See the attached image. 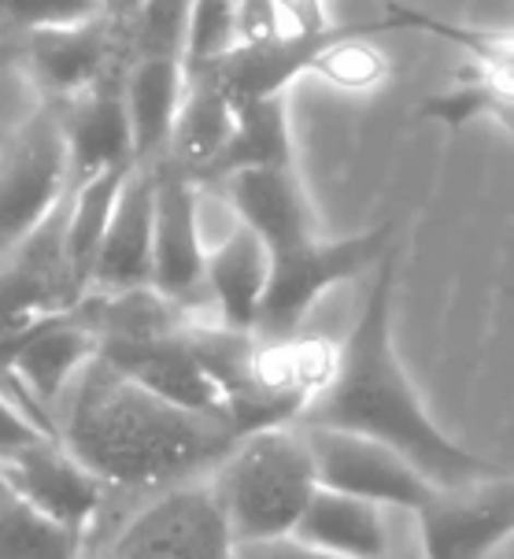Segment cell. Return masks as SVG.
Masks as SVG:
<instances>
[{"instance_id": "cell-1", "label": "cell", "mask_w": 514, "mask_h": 559, "mask_svg": "<svg viewBox=\"0 0 514 559\" xmlns=\"http://www.w3.org/2000/svg\"><path fill=\"white\" fill-rule=\"evenodd\" d=\"M393 293L396 249H389L378 260V274L370 282L356 326L333 348L326 385L303 404L292 426H326V430H348L382 441L437 489H459L470 481L507 475L492 460L449 438L418 401L393 345Z\"/></svg>"}, {"instance_id": "cell-2", "label": "cell", "mask_w": 514, "mask_h": 559, "mask_svg": "<svg viewBox=\"0 0 514 559\" xmlns=\"http://www.w3.org/2000/svg\"><path fill=\"white\" fill-rule=\"evenodd\" d=\"M56 438L108 492H164L212 475L237 430L145 393L93 356L52 412Z\"/></svg>"}, {"instance_id": "cell-3", "label": "cell", "mask_w": 514, "mask_h": 559, "mask_svg": "<svg viewBox=\"0 0 514 559\" xmlns=\"http://www.w3.org/2000/svg\"><path fill=\"white\" fill-rule=\"evenodd\" d=\"M234 545L278 542L300 523L319 478L297 426H266L234 441L207 478Z\"/></svg>"}, {"instance_id": "cell-4", "label": "cell", "mask_w": 514, "mask_h": 559, "mask_svg": "<svg viewBox=\"0 0 514 559\" xmlns=\"http://www.w3.org/2000/svg\"><path fill=\"white\" fill-rule=\"evenodd\" d=\"M393 249V226H374L356 238L340 241H300L292 249L271 252V278L252 334L260 341H289L297 337L308 311L326 297L333 286L359 278L363 271L378 267V260Z\"/></svg>"}, {"instance_id": "cell-5", "label": "cell", "mask_w": 514, "mask_h": 559, "mask_svg": "<svg viewBox=\"0 0 514 559\" xmlns=\"http://www.w3.org/2000/svg\"><path fill=\"white\" fill-rule=\"evenodd\" d=\"M71 193L63 122L56 104L34 111L0 153V255L41 226Z\"/></svg>"}, {"instance_id": "cell-6", "label": "cell", "mask_w": 514, "mask_h": 559, "mask_svg": "<svg viewBox=\"0 0 514 559\" xmlns=\"http://www.w3.org/2000/svg\"><path fill=\"white\" fill-rule=\"evenodd\" d=\"M100 559H234V537L207 481L152 492Z\"/></svg>"}, {"instance_id": "cell-7", "label": "cell", "mask_w": 514, "mask_h": 559, "mask_svg": "<svg viewBox=\"0 0 514 559\" xmlns=\"http://www.w3.org/2000/svg\"><path fill=\"white\" fill-rule=\"evenodd\" d=\"M297 430L303 433L322 489L404 511H418L433 497V481L418 475L411 463L382 441L348 430H326V426H297Z\"/></svg>"}, {"instance_id": "cell-8", "label": "cell", "mask_w": 514, "mask_h": 559, "mask_svg": "<svg viewBox=\"0 0 514 559\" xmlns=\"http://www.w3.org/2000/svg\"><path fill=\"white\" fill-rule=\"evenodd\" d=\"M71 197V193H67ZM85 297L82 278L67 255V201L31 238L0 255V337L26 330L37 319L71 311Z\"/></svg>"}, {"instance_id": "cell-9", "label": "cell", "mask_w": 514, "mask_h": 559, "mask_svg": "<svg viewBox=\"0 0 514 559\" xmlns=\"http://www.w3.org/2000/svg\"><path fill=\"white\" fill-rule=\"evenodd\" d=\"M15 56L26 74L41 85L49 104L74 100L100 79L127 68L122 19L100 12L82 23L23 34L15 37Z\"/></svg>"}, {"instance_id": "cell-10", "label": "cell", "mask_w": 514, "mask_h": 559, "mask_svg": "<svg viewBox=\"0 0 514 559\" xmlns=\"http://www.w3.org/2000/svg\"><path fill=\"white\" fill-rule=\"evenodd\" d=\"M418 515L426 559H489L514 537V478H485L459 489H433Z\"/></svg>"}, {"instance_id": "cell-11", "label": "cell", "mask_w": 514, "mask_h": 559, "mask_svg": "<svg viewBox=\"0 0 514 559\" xmlns=\"http://www.w3.org/2000/svg\"><path fill=\"white\" fill-rule=\"evenodd\" d=\"M0 481L34 504L41 515L89 537L108 504V489L85 463L63 449L60 438H37L0 456Z\"/></svg>"}, {"instance_id": "cell-12", "label": "cell", "mask_w": 514, "mask_h": 559, "mask_svg": "<svg viewBox=\"0 0 514 559\" xmlns=\"http://www.w3.org/2000/svg\"><path fill=\"white\" fill-rule=\"evenodd\" d=\"M156 167V215H152V289L178 308L207 300L204 263L207 249L196 223V182L170 164Z\"/></svg>"}, {"instance_id": "cell-13", "label": "cell", "mask_w": 514, "mask_h": 559, "mask_svg": "<svg viewBox=\"0 0 514 559\" xmlns=\"http://www.w3.org/2000/svg\"><path fill=\"white\" fill-rule=\"evenodd\" d=\"M93 356H97V337L71 311L37 319L26 330L0 337V367L15 378L19 390L31 396L49 423L56 404L63 401V393Z\"/></svg>"}, {"instance_id": "cell-14", "label": "cell", "mask_w": 514, "mask_h": 559, "mask_svg": "<svg viewBox=\"0 0 514 559\" xmlns=\"http://www.w3.org/2000/svg\"><path fill=\"white\" fill-rule=\"evenodd\" d=\"M97 356L108 367H116L122 378H130L133 385L159 396V401L186 407V412H196V415H218V419H226L223 393L215 390L207 371L196 364L193 348H189V341H186V326H178L175 334L127 341V345H108V348H100Z\"/></svg>"}, {"instance_id": "cell-15", "label": "cell", "mask_w": 514, "mask_h": 559, "mask_svg": "<svg viewBox=\"0 0 514 559\" xmlns=\"http://www.w3.org/2000/svg\"><path fill=\"white\" fill-rule=\"evenodd\" d=\"M152 215H156V167L133 164L104 226L89 289L122 293L152 286Z\"/></svg>"}, {"instance_id": "cell-16", "label": "cell", "mask_w": 514, "mask_h": 559, "mask_svg": "<svg viewBox=\"0 0 514 559\" xmlns=\"http://www.w3.org/2000/svg\"><path fill=\"white\" fill-rule=\"evenodd\" d=\"M63 122L67 164H71V186H82L104 170L133 167V134L122 97V71L100 79L93 90L74 100L56 104Z\"/></svg>"}, {"instance_id": "cell-17", "label": "cell", "mask_w": 514, "mask_h": 559, "mask_svg": "<svg viewBox=\"0 0 514 559\" xmlns=\"http://www.w3.org/2000/svg\"><path fill=\"white\" fill-rule=\"evenodd\" d=\"M218 186L226 189V201L241 219L237 226L252 230L266 245V252H282L319 238L315 212H311L308 193L292 167L241 170V175L223 178Z\"/></svg>"}, {"instance_id": "cell-18", "label": "cell", "mask_w": 514, "mask_h": 559, "mask_svg": "<svg viewBox=\"0 0 514 559\" xmlns=\"http://www.w3.org/2000/svg\"><path fill=\"white\" fill-rule=\"evenodd\" d=\"M133 164H156L167 153L170 130L186 97V60L175 56H133L122 68Z\"/></svg>"}, {"instance_id": "cell-19", "label": "cell", "mask_w": 514, "mask_h": 559, "mask_svg": "<svg viewBox=\"0 0 514 559\" xmlns=\"http://www.w3.org/2000/svg\"><path fill=\"white\" fill-rule=\"evenodd\" d=\"M266 278H271V252L244 226H237L215 252H207L204 289L218 311V326L252 334L266 293Z\"/></svg>"}, {"instance_id": "cell-20", "label": "cell", "mask_w": 514, "mask_h": 559, "mask_svg": "<svg viewBox=\"0 0 514 559\" xmlns=\"http://www.w3.org/2000/svg\"><path fill=\"white\" fill-rule=\"evenodd\" d=\"M300 545L345 559H389V526L382 508L348 492L315 489L292 534Z\"/></svg>"}, {"instance_id": "cell-21", "label": "cell", "mask_w": 514, "mask_h": 559, "mask_svg": "<svg viewBox=\"0 0 514 559\" xmlns=\"http://www.w3.org/2000/svg\"><path fill=\"white\" fill-rule=\"evenodd\" d=\"M292 167V134H289V104L285 97H263L234 108V130L218 156L200 170V182H223L241 170Z\"/></svg>"}, {"instance_id": "cell-22", "label": "cell", "mask_w": 514, "mask_h": 559, "mask_svg": "<svg viewBox=\"0 0 514 559\" xmlns=\"http://www.w3.org/2000/svg\"><path fill=\"white\" fill-rule=\"evenodd\" d=\"M230 130H234V104L226 100V93L215 82H207L204 74H186V97L159 164H170L196 182L200 170L212 164L218 148L226 145Z\"/></svg>"}, {"instance_id": "cell-23", "label": "cell", "mask_w": 514, "mask_h": 559, "mask_svg": "<svg viewBox=\"0 0 514 559\" xmlns=\"http://www.w3.org/2000/svg\"><path fill=\"white\" fill-rule=\"evenodd\" d=\"M85 534L41 515L0 481V559H82Z\"/></svg>"}, {"instance_id": "cell-24", "label": "cell", "mask_w": 514, "mask_h": 559, "mask_svg": "<svg viewBox=\"0 0 514 559\" xmlns=\"http://www.w3.org/2000/svg\"><path fill=\"white\" fill-rule=\"evenodd\" d=\"M127 170L130 167L104 170V175L89 178V182L71 186V197H67V255H71V267L82 278L85 293H89L93 260H97L104 226L111 219V207H116Z\"/></svg>"}, {"instance_id": "cell-25", "label": "cell", "mask_w": 514, "mask_h": 559, "mask_svg": "<svg viewBox=\"0 0 514 559\" xmlns=\"http://www.w3.org/2000/svg\"><path fill=\"white\" fill-rule=\"evenodd\" d=\"M193 0H141L122 19L127 60L133 56H175L186 60V26Z\"/></svg>"}, {"instance_id": "cell-26", "label": "cell", "mask_w": 514, "mask_h": 559, "mask_svg": "<svg viewBox=\"0 0 514 559\" xmlns=\"http://www.w3.org/2000/svg\"><path fill=\"white\" fill-rule=\"evenodd\" d=\"M389 12H393V19L399 23V31H430L470 52V60L478 63V68L503 74V79H514V31H485V26L441 23V19H433L426 12H411V8H404V4H393Z\"/></svg>"}, {"instance_id": "cell-27", "label": "cell", "mask_w": 514, "mask_h": 559, "mask_svg": "<svg viewBox=\"0 0 514 559\" xmlns=\"http://www.w3.org/2000/svg\"><path fill=\"white\" fill-rule=\"evenodd\" d=\"M241 45L237 0H193L186 26V71L207 68Z\"/></svg>"}, {"instance_id": "cell-28", "label": "cell", "mask_w": 514, "mask_h": 559, "mask_svg": "<svg viewBox=\"0 0 514 559\" xmlns=\"http://www.w3.org/2000/svg\"><path fill=\"white\" fill-rule=\"evenodd\" d=\"M100 0H0V34L15 37L100 15Z\"/></svg>"}, {"instance_id": "cell-29", "label": "cell", "mask_w": 514, "mask_h": 559, "mask_svg": "<svg viewBox=\"0 0 514 559\" xmlns=\"http://www.w3.org/2000/svg\"><path fill=\"white\" fill-rule=\"evenodd\" d=\"M37 438H52V433L45 430V423L37 419V415L19 401V396L0 390V456L19 449V444L37 441Z\"/></svg>"}, {"instance_id": "cell-30", "label": "cell", "mask_w": 514, "mask_h": 559, "mask_svg": "<svg viewBox=\"0 0 514 559\" xmlns=\"http://www.w3.org/2000/svg\"><path fill=\"white\" fill-rule=\"evenodd\" d=\"M282 34H319L326 31V8L322 0H274Z\"/></svg>"}, {"instance_id": "cell-31", "label": "cell", "mask_w": 514, "mask_h": 559, "mask_svg": "<svg viewBox=\"0 0 514 559\" xmlns=\"http://www.w3.org/2000/svg\"><path fill=\"white\" fill-rule=\"evenodd\" d=\"M234 559H345V556L319 552L311 545H300L297 537H278V542L234 545Z\"/></svg>"}]
</instances>
